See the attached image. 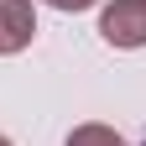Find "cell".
Masks as SVG:
<instances>
[{"mask_svg":"<svg viewBox=\"0 0 146 146\" xmlns=\"http://www.w3.org/2000/svg\"><path fill=\"white\" fill-rule=\"evenodd\" d=\"M63 146H131L115 125H99V120H84V125H73L68 131V141Z\"/></svg>","mask_w":146,"mask_h":146,"instance_id":"obj_3","label":"cell"},{"mask_svg":"<svg viewBox=\"0 0 146 146\" xmlns=\"http://www.w3.org/2000/svg\"><path fill=\"white\" fill-rule=\"evenodd\" d=\"M36 42V5L31 0H0V58H16Z\"/></svg>","mask_w":146,"mask_h":146,"instance_id":"obj_2","label":"cell"},{"mask_svg":"<svg viewBox=\"0 0 146 146\" xmlns=\"http://www.w3.org/2000/svg\"><path fill=\"white\" fill-rule=\"evenodd\" d=\"M0 146H11V136H0Z\"/></svg>","mask_w":146,"mask_h":146,"instance_id":"obj_5","label":"cell"},{"mask_svg":"<svg viewBox=\"0 0 146 146\" xmlns=\"http://www.w3.org/2000/svg\"><path fill=\"white\" fill-rule=\"evenodd\" d=\"M99 36L120 52L146 47V0H110L99 11Z\"/></svg>","mask_w":146,"mask_h":146,"instance_id":"obj_1","label":"cell"},{"mask_svg":"<svg viewBox=\"0 0 146 146\" xmlns=\"http://www.w3.org/2000/svg\"><path fill=\"white\" fill-rule=\"evenodd\" d=\"M42 5L63 11V16H78V11H89V5H99V0H42Z\"/></svg>","mask_w":146,"mask_h":146,"instance_id":"obj_4","label":"cell"}]
</instances>
